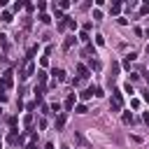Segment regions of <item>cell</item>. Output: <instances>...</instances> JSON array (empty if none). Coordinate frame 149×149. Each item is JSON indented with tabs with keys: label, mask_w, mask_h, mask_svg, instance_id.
<instances>
[{
	"label": "cell",
	"mask_w": 149,
	"mask_h": 149,
	"mask_svg": "<svg viewBox=\"0 0 149 149\" xmlns=\"http://www.w3.org/2000/svg\"><path fill=\"white\" fill-rule=\"evenodd\" d=\"M121 107H123V95H121V91H114L109 109H112V112H121Z\"/></svg>",
	"instance_id": "1"
},
{
	"label": "cell",
	"mask_w": 149,
	"mask_h": 149,
	"mask_svg": "<svg viewBox=\"0 0 149 149\" xmlns=\"http://www.w3.org/2000/svg\"><path fill=\"white\" fill-rule=\"evenodd\" d=\"M12 86H14V72L7 70L2 74V79H0V88H12Z\"/></svg>",
	"instance_id": "2"
},
{
	"label": "cell",
	"mask_w": 149,
	"mask_h": 149,
	"mask_svg": "<svg viewBox=\"0 0 149 149\" xmlns=\"http://www.w3.org/2000/svg\"><path fill=\"white\" fill-rule=\"evenodd\" d=\"M33 74H35V63L33 61H26V65L21 70V79H30Z\"/></svg>",
	"instance_id": "3"
},
{
	"label": "cell",
	"mask_w": 149,
	"mask_h": 149,
	"mask_svg": "<svg viewBox=\"0 0 149 149\" xmlns=\"http://www.w3.org/2000/svg\"><path fill=\"white\" fill-rule=\"evenodd\" d=\"M77 74H79V79H88V77H91V70H88L84 63H77Z\"/></svg>",
	"instance_id": "4"
},
{
	"label": "cell",
	"mask_w": 149,
	"mask_h": 149,
	"mask_svg": "<svg viewBox=\"0 0 149 149\" xmlns=\"http://www.w3.org/2000/svg\"><path fill=\"white\" fill-rule=\"evenodd\" d=\"M65 28H72V30H74V28H77V21L70 19V16H65V19L61 21V30H65Z\"/></svg>",
	"instance_id": "5"
},
{
	"label": "cell",
	"mask_w": 149,
	"mask_h": 149,
	"mask_svg": "<svg viewBox=\"0 0 149 149\" xmlns=\"http://www.w3.org/2000/svg\"><path fill=\"white\" fill-rule=\"evenodd\" d=\"M54 81H56V84H61V81H65V70H61V68H56V70H54Z\"/></svg>",
	"instance_id": "6"
},
{
	"label": "cell",
	"mask_w": 149,
	"mask_h": 149,
	"mask_svg": "<svg viewBox=\"0 0 149 149\" xmlns=\"http://www.w3.org/2000/svg\"><path fill=\"white\" fill-rule=\"evenodd\" d=\"M19 137H21V135H19V128H9V135H7V140H9L12 144H16V142H19Z\"/></svg>",
	"instance_id": "7"
},
{
	"label": "cell",
	"mask_w": 149,
	"mask_h": 149,
	"mask_svg": "<svg viewBox=\"0 0 149 149\" xmlns=\"http://www.w3.org/2000/svg\"><path fill=\"white\" fill-rule=\"evenodd\" d=\"M65 121H68V114H65V112H61V114H58V119H56V128L61 130V128L65 126Z\"/></svg>",
	"instance_id": "8"
},
{
	"label": "cell",
	"mask_w": 149,
	"mask_h": 149,
	"mask_svg": "<svg viewBox=\"0 0 149 149\" xmlns=\"http://www.w3.org/2000/svg\"><path fill=\"white\" fill-rule=\"evenodd\" d=\"M44 84H47V72L40 70V72H37V86H44Z\"/></svg>",
	"instance_id": "9"
},
{
	"label": "cell",
	"mask_w": 149,
	"mask_h": 149,
	"mask_svg": "<svg viewBox=\"0 0 149 149\" xmlns=\"http://www.w3.org/2000/svg\"><path fill=\"white\" fill-rule=\"evenodd\" d=\"M72 107H74V93H70V95H68V98H65V109H68V112H70V109H72Z\"/></svg>",
	"instance_id": "10"
},
{
	"label": "cell",
	"mask_w": 149,
	"mask_h": 149,
	"mask_svg": "<svg viewBox=\"0 0 149 149\" xmlns=\"http://www.w3.org/2000/svg\"><path fill=\"white\" fill-rule=\"evenodd\" d=\"M74 142H77V144H81V147H88V142L84 140V135H81V133H77V130H74Z\"/></svg>",
	"instance_id": "11"
},
{
	"label": "cell",
	"mask_w": 149,
	"mask_h": 149,
	"mask_svg": "<svg viewBox=\"0 0 149 149\" xmlns=\"http://www.w3.org/2000/svg\"><path fill=\"white\" fill-rule=\"evenodd\" d=\"M30 123H33V114H30V112H26V116H23V128L28 130V128H30Z\"/></svg>",
	"instance_id": "12"
},
{
	"label": "cell",
	"mask_w": 149,
	"mask_h": 149,
	"mask_svg": "<svg viewBox=\"0 0 149 149\" xmlns=\"http://www.w3.org/2000/svg\"><path fill=\"white\" fill-rule=\"evenodd\" d=\"M121 121H123L126 126H128V123H133V114H130V112H123V114H121Z\"/></svg>",
	"instance_id": "13"
},
{
	"label": "cell",
	"mask_w": 149,
	"mask_h": 149,
	"mask_svg": "<svg viewBox=\"0 0 149 149\" xmlns=\"http://www.w3.org/2000/svg\"><path fill=\"white\" fill-rule=\"evenodd\" d=\"M121 7H123V5H121V2H114V5H112V7H109V12H112V14H114V16H116V14H119V12H121Z\"/></svg>",
	"instance_id": "14"
},
{
	"label": "cell",
	"mask_w": 149,
	"mask_h": 149,
	"mask_svg": "<svg viewBox=\"0 0 149 149\" xmlns=\"http://www.w3.org/2000/svg\"><path fill=\"white\" fill-rule=\"evenodd\" d=\"M37 54V44H33L30 49H28V56H26V61H33V56Z\"/></svg>",
	"instance_id": "15"
},
{
	"label": "cell",
	"mask_w": 149,
	"mask_h": 149,
	"mask_svg": "<svg viewBox=\"0 0 149 149\" xmlns=\"http://www.w3.org/2000/svg\"><path fill=\"white\" fill-rule=\"evenodd\" d=\"M133 58H135V54H128V56L123 58V68H126V70H130V61H133Z\"/></svg>",
	"instance_id": "16"
},
{
	"label": "cell",
	"mask_w": 149,
	"mask_h": 149,
	"mask_svg": "<svg viewBox=\"0 0 149 149\" xmlns=\"http://www.w3.org/2000/svg\"><path fill=\"white\" fill-rule=\"evenodd\" d=\"M88 98H93V86L86 88V91H81V100H88Z\"/></svg>",
	"instance_id": "17"
},
{
	"label": "cell",
	"mask_w": 149,
	"mask_h": 149,
	"mask_svg": "<svg viewBox=\"0 0 149 149\" xmlns=\"http://www.w3.org/2000/svg\"><path fill=\"white\" fill-rule=\"evenodd\" d=\"M72 44H74V37H68V40L63 42V49L68 51V49H72Z\"/></svg>",
	"instance_id": "18"
},
{
	"label": "cell",
	"mask_w": 149,
	"mask_h": 149,
	"mask_svg": "<svg viewBox=\"0 0 149 149\" xmlns=\"http://www.w3.org/2000/svg\"><path fill=\"white\" fill-rule=\"evenodd\" d=\"M100 68H102V63H100V61H93V58H91V68H88V70H95V72H98Z\"/></svg>",
	"instance_id": "19"
},
{
	"label": "cell",
	"mask_w": 149,
	"mask_h": 149,
	"mask_svg": "<svg viewBox=\"0 0 149 149\" xmlns=\"http://www.w3.org/2000/svg\"><path fill=\"white\" fill-rule=\"evenodd\" d=\"M49 109H51L54 114H61V102H51V105H49Z\"/></svg>",
	"instance_id": "20"
},
{
	"label": "cell",
	"mask_w": 149,
	"mask_h": 149,
	"mask_svg": "<svg viewBox=\"0 0 149 149\" xmlns=\"http://www.w3.org/2000/svg\"><path fill=\"white\" fill-rule=\"evenodd\" d=\"M0 19H2L5 23H9V21H12V12H2V14H0Z\"/></svg>",
	"instance_id": "21"
},
{
	"label": "cell",
	"mask_w": 149,
	"mask_h": 149,
	"mask_svg": "<svg viewBox=\"0 0 149 149\" xmlns=\"http://www.w3.org/2000/svg\"><path fill=\"white\" fill-rule=\"evenodd\" d=\"M40 21H42V23H44V26H47V23H51V16H49V14H44V12H42V14H40Z\"/></svg>",
	"instance_id": "22"
},
{
	"label": "cell",
	"mask_w": 149,
	"mask_h": 149,
	"mask_svg": "<svg viewBox=\"0 0 149 149\" xmlns=\"http://www.w3.org/2000/svg\"><path fill=\"white\" fill-rule=\"evenodd\" d=\"M79 40H81L84 44H88V40H91V37H88V33H86V30H81V33H79Z\"/></svg>",
	"instance_id": "23"
},
{
	"label": "cell",
	"mask_w": 149,
	"mask_h": 149,
	"mask_svg": "<svg viewBox=\"0 0 149 149\" xmlns=\"http://www.w3.org/2000/svg\"><path fill=\"white\" fill-rule=\"evenodd\" d=\"M74 112H77V114H86V112H88V107H86V105H77V107H74Z\"/></svg>",
	"instance_id": "24"
},
{
	"label": "cell",
	"mask_w": 149,
	"mask_h": 149,
	"mask_svg": "<svg viewBox=\"0 0 149 149\" xmlns=\"http://www.w3.org/2000/svg\"><path fill=\"white\" fill-rule=\"evenodd\" d=\"M23 7H26V2H14V5H12V9H14V12H21Z\"/></svg>",
	"instance_id": "25"
},
{
	"label": "cell",
	"mask_w": 149,
	"mask_h": 149,
	"mask_svg": "<svg viewBox=\"0 0 149 149\" xmlns=\"http://www.w3.org/2000/svg\"><path fill=\"white\" fill-rule=\"evenodd\" d=\"M93 95H95V98H102L105 93H102V88H100V86H93Z\"/></svg>",
	"instance_id": "26"
},
{
	"label": "cell",
	"mask_w": 149,
	"mask_h": 149,
	"mask_svg": "<svg viewBox=\"0 0 149 149\" xmlns=\"http://www.w3.org/2000/svg\"><path fill=\"white\" fill-rule=\"evenodd\" d=\"M68 7H70V2H68V0H61V2H58V9H61V12H63V9H68Z\"/></svg>",
	"instance_id": "27"
},
{
	"label": "cell",
	"mask_w": 149,
	"mask_h": 149,
	"mask_svg": "<svg viewBox=\"0 0 149 149\" xmlns=\"http://www.w3.org/2000/svg\"><path fill=\"white\" fill-rule=\"evenodd\" d=\"M0 47L7 49V35H2V33H0Z\"/></svg>",
	"instance_id": "28"
},
{
	"label": "cell",
	"mask_w": 149,
	"mask_h": 149,
	"mask_svg": "<svg viewBox=\"0 0 149 149\" xmlns=\"http://www.w3.org/2000/svg\"><path fill=\"white\" fill-rule=\"evenodd\" d=\"M95 44H98V47H105V37H102V35H95Z\"/></svg>",
	"instance_id": "29"
},
{
	"label": "cell",
	"mask_w": 149,
	"mask_h": 149,
	"mask_svg": "<svg viewBox=\"0 0 149 149\" xmlns=\"http://www.w3.org/2000/svg\"><path fill=\"white\" fill-rule=\"evenodd\" d=\"M84 54H86V56H91V54H93V56H95V49H93V47H91V44H86V49H84Z\"/></svg>",
	"instance_id": "30"
},
{
	"label": "cell",
	"mask_w": 149,
	"mask_h": 149,
	"mask_svg": "<svg viewBox=\"0 0 149 149\" xmlns=\"http://www.w3.org/2000/svg\"><path fill=\"white\" fill-rule=\"evenodd\" d=\"M93 19H102V12H100V9H98V7H95V9H93Z\"/></svg>",
	"instance_id": "31"
},
{
	"label": "cell",
	"mask_w": 149,
	"mask_h": 149,
	"mask_svg": "<svg viewBox=\"0 0 149 149\" xmlns=\"http://www.w3.org/2000/svg\"><path fill=\"white\" fill-rule=\"evenodd\" d=\"M123 91H126V93H130V95H133V93H135V91H133V86H130V81H128V84H126V86H123Z\"/></svg>",
	"instance_id": "32"
},
{
	"label": "cell",
	"mask_w": 149,
	"mask_h": 149,
	"mask_svg": "<svg viewBox=\"0 0 149 149\" xmlns=\"http://www.w3.org/2000/svg\"><path fill=\"white\" fill-rule=\"evenodd\" d=\"M130 107H133V109H137V107H140V100H137V98H133V100H130Z\"/></svg>",
	"instance_id": "33"
},
{
	"label": "cell",
	"mask_w": 149,
	"mask_h": 149,
	"mask_svg": "<svg viewBox=\"0 0 149 149\" xmlns=\"http://www.w3.org/2000/svg\"><path fill=\"white\" fill-rule=\"evenodd\" d=\"M23 28H26V30L30 28V16H26V19H23Z\"/></svg>",
	"instance_id": "34"
},
{
	"label": "cell",
	"mask_w": 149,
	"mask_h": 149,
	"mask_svg": "<svg viewBox=\"0 0 149 149\" xmlns=\"http://www.w3.org/2000/svg\"><path fill=\"white\" fill-rule=\"evenodd\" d=\"M142 119H144V123L149 126V112H144V116H142Z\"/></svg>",
	"instance_id": "35"
},
{
	"label": "cell",
	"mask_w": 149,
	"mask_h": 149,
	"mask_svg": "<svg viewBox=\"0 0 149 149\" xmlns=\"http://www.w3.org/2000/svg\"><path fill=\"white\" fill-rule=\"evenodd\" d=\"M142 98H144V100H149V91H144V93H142Z\"/></svg>",
	"instance_id": "36"
},
{
	"label": "cell",
	"mask_w": 149,
	"mask_h": 149,
	"mask_svg": "<svg viewBox=\"0 0 149 149\" xmlns=\"http://www.w3.org/2000/svg\"><path fill=\"white\" fill-rule=\"evenodd\" d=\"M61 149H70V147H68V144H63V147H61Z\"/></svg>",
	"instance_id": "37"
},
{
	"label": "cell",
	"mask_w": 149,
	"mask_h": 149,
	"mask_svg": "<svg viewBox=\"0 0 149 149\" xmlns=\"http://www.w3.org/2000/svg\"><path fill=\"white\" fill-rule=\"evenodd\" d=\"M147 54H149V44H147Z\"/></svg>",
	"instance_id": "38"
},
{
	"label": "cell",
	"mask_w": 149,
	"mask_h": 149,
	"mask_svg": "<svg viewBox=\"0 0 149 149\" xmlns=\"http://www.w3.org/2000/svg\"><path fill=\"white\" fill-rule=\"evenodd\" d=\"M0 144H2V137H0Z\"/></svg>",
	"instance_id": "39"
},
{
	"label": "cell",
	"mask_w": 149,
	"mask_h": 149,
	"mask_svg": "<svg viewBox=\"0 0 149 149\" xmlns=\"http://www.w3.org/2000/svg\"><path fill=\"white\" fill-rule=\"evenodd\" d=\"M0 114H2V109H0Z\"/></svg>",
	"instance_id": "40"
},
{
	"label": "cell",
	"mask_w": 149,
	"mask_h": 149,
	"mask_svg": "<svg viewBox=\"0 0 149 149\" xmlns=\"http://www.w3.org/2000/svg\"><path fill=\"white\" fill-rule=\"evenodd\" d=\"M147 79H149V77H147Z\"/></svg>",
	"instance_id": "41"
}]
</instances>
